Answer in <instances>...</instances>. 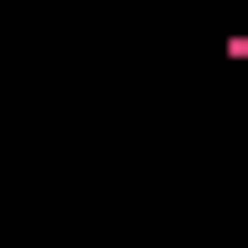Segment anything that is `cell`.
<instances>
[{"label":"cell","instance_id":"obj_1","mask_svg":"<svg viewBox=\"0 0 248 248\" xmlns=\"http://www.w3.org/2000/svg\"><path fill=\"white\" fill-rule=\"evenodd\" d=\"M95 10H115V0H95Z\"/></svg>","mask_w":248,"mask_h":248}]
</instances>
